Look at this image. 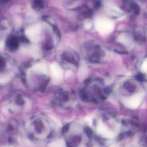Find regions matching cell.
I'll return each mask as SVG.
<instances>
[{"label": "cell", "instance_id": "6", "mask_svg": "<svg viewBox=\"0 0 147 147\" xmlns=\"http://www.w3.org/2000/svg\"><path fill=\"white\" fill-rule=\"evenodd\" d=\"M34 69L37 71H40L41 72L45 73L47 72V67L45 64L42 63L37 64L34 67Z\"/></svg>", "mask_w": 147, "mask_h": 147}, {"label": "cell", "instance_id": "7", "mask_svg": "<svg viewBox=\"0 0 147 147\" xmlns=\"http://www.w3.org/2000/svg\"><path fill=\"white\" fill-rule=\"evenodd\" d=\"M131 8H132V10H133L135 14H139V13H140V9L138 5H137L136 4H135V3H133L131 5Z\"/></svg>", "mask_w": 147, "mask_h": 147}, {"label": "cell", "instance_id": "3", "mask_svg": "<svg viewBox=\"0 0 147 147\" xmlns=\"http://www.w3.org/2000/svg\"><path fill=\"white\" fill-rule=\"evenodd\" d=\"M51 72L53 77L57 79H61L63 76V71L61 67L57 63H54L50 67Z\"/></svg>", "mask_w": 147, "mask_h": 147}, {"label": "cell", "instance_id": "5", "mask_svg": "<svg viewBox=\"0 0 147 147\" xmlns=\"http://www.w3.org/2000/svg\"><path fill=\"white\" fill-rule=\"evenodd\" d=\"M65 146V143L63 140H57V141H54L51 142L49 146L50 147H63Z\"/></svg>", "mask_w": 147, "mask_h": 147}, {"label": "cell", "instance_id": "9", "mask_svg": "<svg viewBox=\"0 0 147 147\" xmlns=\"http://www.w3.org/2000/svg\"><path fill=\"white\" fill-rule=\"evenodd\" d=\"M100 5V2L99 1H96V2H95V4H94V5H95V7H99Z\"/></svg>", "mask_w": 147, "mask_h": 147}, {"label": "cell", "instance_id": "8", "mask_svg": "<svg viewBox=\"0 0 147 147\" xmlns=\"http://www.w3.org/2000/svg\"><path fill=\"white\" fill-rule=\"evenodd\" d=\"M142 71L144 73H146L147 71V59H145L144 60V62L143 63L142 65Z\"/></svg>", "mask_w": 147, "mask_h": 147}, {"label": "cell", "instance_id": "1", "mask_svg": "<svg viewBox=\"0 0 147 147\" xmlns=\"http://www.w3.org/2000/svg\"><path fill=\"white\" fill-rule=\"evenodd\" d=\"M144 96V93H138L126 99L123 101V103L127 108L132 109H136L139 107Z\"/></svg>", "mask_w": 147, "mask_h": 147}, {"label": "cell", "instance_id": "2", "mask_svg": "<svg viewBox=\"0 0 147 147\" xmlns=\"http://www.w3.org/2000/svg\"><path fill=\"white\" fill-rule=\"evenodd\" d=\"M97 132L100 135L106 138H112L115 136L113 132L106 127V126L101 122H99L97 125Z\"/></svg>", "mask_w": 147, "mask_h": 147}, {"label": "cell", "instance_id": "4", "mask_svg": "<svg viewBox=\"0 0 147 147\" xmlns=\"http://www.w3.org/2000/svg\"><path fill=\"white\" fill-rule=\"evenodd\" d=\"M40 26L39 25H35L29 28L26 31V35L29 39L39 35L40 33Z\"/></svg>", "mask_w": 147, "mask_h": 147}]
</instances>
